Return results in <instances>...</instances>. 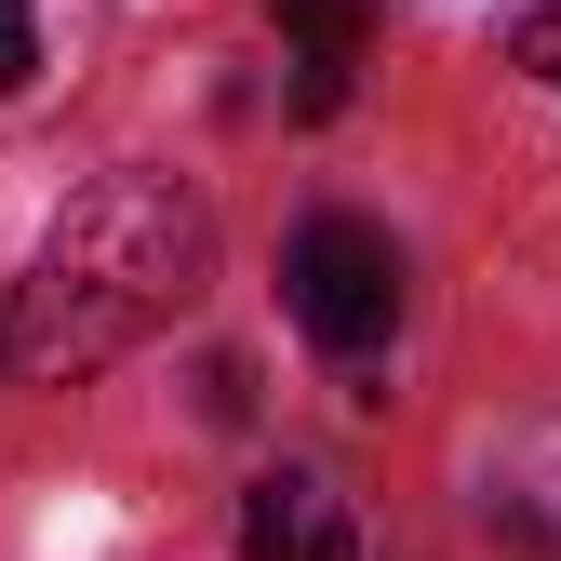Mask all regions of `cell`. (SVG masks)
<instances>
[{
	"instance_id": "4",
	"label": "cell",
	"mask_w": 561,
	"mask_h": 561,
	"mask_svg": "<svg viewBox=\"0 0 561 561\" xmlns=\"http://www.w3.org/2000/svg\"><path fill=\"white\" fill-rule=\"evenodd\" d=\"M280 41H295V67H362L375 0H280Z\"/></svg>"
},
{
	"instance_id": "8",
	"label": "cell",
	"mask_w": 561,
	"mask_h": 561,
	"mask_svg": "<svg viewBox=\"0 0 561 561\" xmlns=\"http://www.w3.org/2000/svg\"><path fill=\"white\" fill-rule=\"evenodd\" d=\"M0 347H14V334H0Z\"/></svg>"
},
{
	"instance_id": "6",
	"label": "cell",
	"mask_w": 561,
	"mask_h": 561,
	"mask_svg": "<svg viewBox=\"0 0 561 561\" xmlns=\"http://www.w3.org/2000/svg\"><path fill=\"white\" fill-rule=\"evenodd\" d=\"M201 414H215V428H241V414H254V375L228 362V347H215V362H201Z\"/></svg>"
},
{
	"instance_id": "5",
	"label": "cell",
	"mask_w": 561,
	"mask_h": 561,
	"mask_svg": "<svg viewBox=\"0 0 561 561\" xmlns=\"http://www.w3.org/2000/svg\"><path fill=\"white\" fill-rule=\"evenodd\" d=\"M508 54L535 67V81H561V0H522V14H508Z\"/></svg>"
},
{
	"instance_id": "1",
	"label": "cell",
	"mask_w": 561,
	"mask_h": 561,
	"mask_svg": "<svg viewBox=\"0 0 561 561\" xmlns=\"http://www.w3.org/2000/svg\"><path fill=\"white\" fill-rule=\"evenodd\" d=\"M201 280H215V215H201V187H174V174H94L41 228L14 308H0L14 375L81 388V375L134 362L174 308H201Z\"/></svg>"
},
{
	"instance_id": "2",
	"label": "cell",
	"mask_w": 561,
	"mask_h": 561,
	"mask_svg": "<svg viewBox=\"0 0 561 561\" xmlns=\"http://www.w3.org/2000/svg\"><path fill=\"white\" fill-rule=\"evenodd\" d=\"M280 295H295V321L334 347V362H375L388 321H401V241L362 228V215H308L295 241H280Z\"/></svg>"
},
{
	"instance_id": "7",
	"label": "cell",
	"mask_w": 561,
	"mask_h": 561,
	"mask_svg": "<svg viewBox=\"0 0 561 561\" xmlns=\"http://www.w3.org/2000/svg\"><path fill=\"white\" fill-rule=\"evenodd\" d=\"M27 67H41V27H27V0H0V94H27Z\"/></svg>"
},
{
	"instance_id": "3",
	"label": "cell",
	"mask_w": 561,
	"mask_h": 561,
	"mask_svg": "<svg viewBox=\"0 0 561 561\" xmlns=\"http://www.w3.org/2000/svg\"><path fill=\"white\" fill-rule=\"evenodd\" d=\"M241 548L254 561H347L362 535H347V495L321 468H267L254 495H241Z\"/></svg>"
}]
</instances>
